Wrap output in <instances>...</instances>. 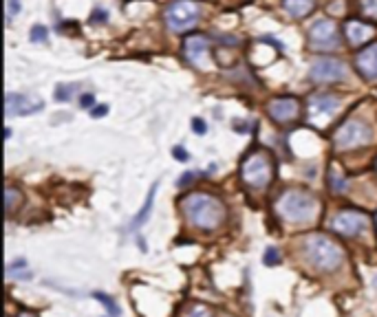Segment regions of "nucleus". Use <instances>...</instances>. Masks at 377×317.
<instances>
[{
    "mask_svg": "<svg viewBox=\"0 0 377 317\" xmlns=\"http://www.w3.org/2000/svg\"><path fill=\"white\" fill-rule=\"evenodd\" d=\"M16 317H36V315H31V313H20V315H16Z\"/></svg>",
    "mask_w": 377,
    "mask_h": 317,
    "instance_id": "33",
    "label": "nucleus"
},
{
    "mask_svg": "<svg viewBox=\"0 0 377 317\" xmlns=\"http://www.w3.org/2000/svg\"><path fill=\"white\" fill-rule=\"evenodd\" d=\"M309 42H312L314 49H322V51H331L338 49L340 38H338V27L334 20H320L309 29Z\"/></svg>",
    "mask_w": 377,
    "mask_h": 317,
    "instance_id": "8",
    "label": "nucleus"
},
{
    "mask_svg": "<svg viewBox=\"0 0 377 317\" xmlns=\"http://www.w3.org/2000/svg\"><path fill=\"white\" fill-rule=\"evenodd\" d=\"M304 256L318 271H336L344 262L342 247L326 234H309L304 238Z\"/></svg>",
    "mask_w": 377,
    "mask_h": 317,
    "instance_id": "2",
    "label": "nucleus"
},
{
    "mask_svg": "<svg viewBox=\"0 0 377 317\" xmlns=\"http://www.w3.org/2000/svg\"><path fill=\"white\" fill-rule=\"evenodd\" d=\"M331 227H334V232L340 234V236L356 238V236H360L368 227V216L364 212L344 210L334 220H331Z\"/></svg>",
    "mask_w": 377,
    "mask_h": 317,
    "instance_id": "7",
    "label": "nucleus"
},
{
    "mask_svg": "<svg viewBox=\"0 0 377 317\" xmlns=\"http://www.w3.org/2000/svg\"><path fill=\"white\" fill-rule=\"evenodd\" d=\"M20 0H7V20H11L16 14H20Z\"/></svg>",
    "mask_w": 377,
    "mask_h": 317,
    "instance_id": "25",
    "label": "nucleus"
},
{
    "mask_svg": "<svg viewBox=\"0 0 377 317\" xmlns=\"http://www.w3.org/2000/svg\"><path fill=\"white\" fill-rule=\"evenodd\" d=\"M47 36H49V31H47V27H42V25L31 29V42H44V40H47Z\"/></svg>",
    "mask_w": 377,
    "mask_h": 317,
    "instance_id": "24",
    "label": "nucleus"
},
{
    "mask_svg": "<svg viewBox=\"0 0 377 317\" xmlns=\"http://www.w3.org/2000/svg\"><path fill=\"white\" fill-rule=\"evenodd\" d=\"M181 212L190 220V225L198 230H216L225 218V205L221 203L216 196L203 194V192H194L186 194L181 200Z\"/></svg>",
    "mask_w": 377,
    "mask_h": 317,
    "instance_id": "1",
    "label": "nucleus"
},
{
    "mask_svg": "<svg viewBox=\"0 0 377 317\" xmlns=\"http://www.w3.org/2000/svg\"><path fill=\"white\" fill-rule=\"evenodd\" d=\"M208 49H210V40L206 36H188L184 42V53L190 64H194L196 69L208 71Z\"/></svg>",
    "mask_w": 377,
    "mask_h": 317,
    "instance_id": "11",
    "label": "nucleus"
},
{
    "mask_svg": "<svg viewBox=\"0 0 377 317\" xmlns=\"http://www.w3.org/2000/svg\"><path fill=\"white\" fill-rule=\"evenodd\" d=\"M80 104H82V108H91L93 110V104H95V97L88 93V95H82V100H80Z\"/></svg>",
    "mask_w": 377,
    "mask_h": 317,
    "instance_id": "28",
    "label": "nucleus"
},
{
    "mask_svg": "<svg viewBox=\"0 0 377 317\" xmlns=\"http://www.w3.org/2000/svg\"><path fill=\"white\" fill-rule=\"evenodd\" d=\"M356 64H358V71L366 80H377V44H371L368 49L358 53Z\"/></svg>",
    "mask_w": 377,
    "mask_h": 317,
    "instance_id": "15",
    "label": "nucleus"
},
{
    "mask_svg": "<svg viewBox=\"0 0 377 317\" xmlns=\"http://www.w3.org/2000/svg\"><path fill=\"white\" fill-rule=\"evenodd\" d=\"M91 112H93V117H102V115H106V112H108V106H100V108H93Z\"/></svg>",
    "mask_w": 377,
    "mask_h": 317,
    "instance_id": "30",
    "label": "nucleus"
},
{
    "mask_svg": "<svg viewBox=\"0 0 377 317\" xmlns=\"http://www.w3.org/2000/svg\"><path fill=\"white\" fill-rule=\"evenodd\" d=\"M340 108V100L336 95H316L309 102V122L314 126H324Z\"/></svg>",
    "mask_w": 377,
    "mask_h": 317,
    "instance_id": "9",
    "label": "nucleus"
},
{
    "mask_svg": "<svg viewBox=\"0 0 377 317\" xmlns=\"http://www.w3.org/2000/svg\"><path fill=\"white\" fill-rule=\"evenodd\" d=\"M20 203H22L20 190H16V188H11V186H9V188L5 190V210H7V214L16 212Z\"/></svg>",
    "mask_w": 377,
    "mask_h": 317,
    "instance_id": "18",
    "label": "nucleus"
},
{
    "mask_svg": "<svg viewBox=\"0 0 377 317\" xmlns=\"http://www.w3.org/2000/svg\"><path fill=\"white\" fill-rule=\"evenodd\" d=\"M42 100L27 95V93H7V115L9 117H25L42 110Z\"/></svg>",
    "mask_w": 377,
    "mask_h": 317,
    "instance_id": "13",
    "label": "nucleus"
},
{
    "mask_svg": "<svg viewBox=\"0 0 377 317\" xmlns=\"http://www.w3.org/2000/svg\"><path fill=\"white\" fill-rule=\"evenodd\" d=\"M95 300H100V302L106 306V311H108V317H117V315H120V311H117L115 302L110 300L108 296H104V293H95Z\"/></svg>",
    "mask_w": 377,
    "mask_h": 317,
    "instance_id": "20",
    "label": "nucleus"
},
{
    "mask_svg": "<svg viewBox=\"0 0 377 317\" xmlns=\"http://www.w3.org/2000/svg\"><path fill=\"white\" fill-rule=\"evenodd\" d=\"M362 11L371 18H377V0H360Z\"/></svg>",
    "mask_w": 377,
    "mask_h": 317,
    "instance_id": "23",
    "label": "nucleus"
},
{
    "mask_svg": "<svg viewBox=\"0 0 377 317\" xmlns=\"http://www.w3.org/2000/svg\"><path fill=\"white\" fill-rule=\"evenodd\" d=\"M262 260H265V264L276 267V264L280 262V254H278V249H276V247H267V252H265Z\"/></svg>",
    "mask_w": 377,
    "mask_h": 317,
    "instance_id": "22",
    "label": "nucleus"
},
{
    "mask_svg": "<svg viewBox=\"0 0 377 317\" xmlns=\"http://www.w3.org/2000/svg\"><path fill=\"white\" fill-rule=\"evenodd\" d=\"M188 317H210V313H208V308H203V306H196Z\"/></svg>",
    "mask_w": 377,
    "mask_h": 317,
    "instance_id": "29",
    "label": "nucleus"
},
{
    "mask_svg": "<svg viewBox=\"0 0 377 317\" xmlns=\"http://www.w3.org/2000/svg\"><path fill=\"white\" fill-rule=\"evenodd\" d=\"M75 95V86H58L55 90V100L60 102H69Z\"/></svg>",
    "mask_w": 377,
    "mask_h": 317,
    "instance_id": "21",
    "label": "nucleus"
},
{
    "mask_svg": "<svg viewBox=\"0 0 377 317\" xmlns=\"http://www.w3.org/2000/svg\"><path fill=\"white\" fill-rule=\"evenodd\" d=\"M344 77H346V66L340 60L322 58L312 66V80L318 84H334V82H342Z\"/></svg>",
    "mask_w": 377,
    "mask_h": 317,
    "instance_id": "10",
    "label": "nucleus"
},
{
    "mask_svg": "<svg viewBox=\"0 0 377 317\" xmlns=\"http://www.w3.org/2000/svg\"><path fill=\"white\" fill-rule=\"evenodd\" d=\"M276 210L282 216V220H287V222H292V225H309L312 220H316V216L320 212V203L312 194L292 190V192H285L278 198Z\"/></svg>",
    "mask_w": 377,
    "mask_h": 317,
    "instance_id": "3",
    "label": "nucleus"
},
{
    "mask_svg": "<svg viewBox=\"0 0 377 317\" xmlns=\"http://www.w3.org/2000/svg\"><path fill=\"white\" fill-rule=\"evenodd\" d=\"M240 176L245 186L254 190H265L274 178V161L267 152H252L240 168Z\"/></svg>",
    "mask_w": 377,
    "mask_h": 317,
    "instance_id": "4",
    "label": "nucleus"
},
{
    "mask_svg": "<svg viewBox=\"0 0 377 317\" xmlns=\"http://www.w3.org/2000/svg\"><path fill=\"white\" fill-rule=\"evenodd\" d=\"M164 18L172 31H188L201 18V5L194 0H174L166 7Z\"/></svg>",
    "mask_w": 377,
    "mask_h": 317,
    "instance_id": "6",
    "label": "nucleus"
},
{
    "mask_svg": "<svg viewBox=\"0 0 377 317\" xmlns=\"http://www.w3.org/2000/svg\"><path fill=\"white\" fill-rule=\"evenodd\" d=\"M344 31H346V40L351 47H362L364 42H368L375 36V27L366 25V22H360V20H349Z\"/></svg>",
    "mask_w": 377,
    "mask_h": 317,
    "instance_id": "14",
    "label": "nucleus"
},
{
    "mask_svg": "<svg viewBox=\"0 0 377 317\" xmlns=\"http://www.w3.org/2000/svg\"><path fill=\"white\" fill-rule=\"evenodd\" d=\"M267 112L276 124H292L300 115V102L296 97H276L270 102Z\"/></svg>",
    "mask_w": 377,
    "mask_h": 317,
    "instance_id": "12",
    "label": "nucleus"
},
{
    "mask_svg": "<svg viewBox=\"0 0 377 317\" xmlns=\"http://www.w3.org/2000/svg\"><path fill=\"white\" fill-rule=\"evenodd\" d=\"M192 130H194L196 134H203V132H206V122H203V119H198V117L192 119Z\"/></svg>",
    "mask_w": 377,
    "mask_h": 317,
    "instance_id": "26",
    "label": "nucleus"
},
{
    "mask_svg": "<svg viewBox=\"0 0 377 317\" xmlns=\"http://www.w3.org/2000/svg\"><path fill=\"white\" fill-rule=\"evenodd\" d=\"M192 176H194V174H192V172H186V174H184V178H181V181H179V186H181V188H184V186H186V183H188V181H192Z\"/></svg>",
    "mask_w": 377,
    "mask_h": 317,
    "instance_id": "32",
    "label": "nucleus"
},
{
    "mask_svg": "<svg viewBox=\"0 0 377 317\" xmlns=\"http://www.w3.org/2000/svg\"><path fill=\"white\" fill-rule=\"evenodd\" d=\"M329 188L334 190V192H342L344 190V178L338 172V168H331L329 170Z\"/></svg>",
    "mask_w": 377,
    "mask_h": 317,
    "instance_id": "19",
    "label": "nucleus"
},
{
    "mask_svg": "<svg viewBox=\"0 0 377 317\" xmlns=\"http://www.w3.org/2000/svg\"><path fill=\"white\" fill-rule=\"evenodd\" d=\"M106 18H108V14H104V11H95V14H93V20H95V22H106Z\"/></svg>",
    "mask_w": 377,
    "mask_h": 317,
    "instance_id": "31",
    "label": "nucleus"
},
{
    "mask_svg": "<svg viewBox=\"0 0 377 317\" xmlns=\"http://www.w3.org/2000/svg\"><path fill=\"white\" fill-rule=\"evenodd\" d=\"M172 154L179 158V161H188V152H186V148H181V146L172 148Z\"/></svg>",
    "mask_w": 377,
    "mask_h": 317,
    "instance_id": "27",
    "label": "nucleus"
},
{
    "mask_svg": "<svg viewBox=\"0 0 377 317\" xmlns=\"http://www.w3.org/2000/svg\"><path fill=\"white\" fill-rule=\"evenodd\" d=\"M282 7L285 11L294 16V18H304L314 11L316 7V0H282Z\"/></svg>",
    "mask_w": 377,
    "mask_h": 317,
    "instance_id": "16",
    "label": "nucleus"
},
{
    "mask_svg": "<svg viewBox=\"0 0 377 317\" xmlns=\"http://www.w3.org/2000/svg\"><path fill=\"white\" fill-rule=\"evenodd\" d=\"M157 183H152V188H150V192H148V198H146V205H144V210L132 218V225H130V230H137L139 225H144L146 220H148V216H150V210H152V200H154V192H157Z\"/></svg>",
    "mask_w": 377,
    "mask_h": 317,
    "instance_id": "17",
    "label": "nucleus"
},
{
    "mask_svg": "<svg viewBox=\"0 0 377 317\" xmlns=\"http://www.w3.org/2000/svg\"><path fill=\"white\" fill-rule=\"evenodd\" d=\"M371 139H373V130L366 122L349 119L338 128L334 146H336V150H358V148L368 146Z\"/></svg>",
    "mask_w": 377,
    "mask_h": 317,
    "instance_id": "5",
    "label": "nucleus"
}]
</instances>
